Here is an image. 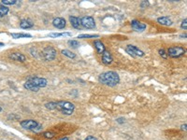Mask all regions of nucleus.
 <instances>
[{
	"label": "nucleus",
	"mask_w": 187,
	"mask_h": 140,
	"mask_svg": "<svg viewBox=\"0 0 187 140\" xmlns=\"http://www.w3.org/2000/svg\"><path fill=\"white\" fill-rule=\"evenodd\" d=\"M98 81L101 84L107 85L110 87H114L120 82V77L114 71H108L100 74L98 77Z\"/></svg>",
	"instance_id": "f257e3e1"
},
{
	"label": "nucleus",
	"mask_w": 187,
	"mask_h": 140,
	"mask_svg": "<svg viewBox=\"0 0 187 140\" xmlns=\"http://www.w3.org/2000/svg\"><path fill=\"white\" fill-rule=\"evenodd\" d=\"M56 109L64 115H71L75 110V106L68 101H59L56 102Z\"/></svg>",
	"instance_id": "f03ea898"
},
{
	"label": "nucleus",
	"mask_w": 187,
	"mask_h": 140,
	"mask_svg": "<svg viewBox=\"0 0 187 140\" xmlns=\"http://www.w3.org/2000/svg\"><path fill=\"white\" fill-rule=\"evenodd\" d=\"M184 53H185V49L183 48V47H181V46L170 47L167 51L168 56H170L172 58H179V57L184 55Z\"/></svg>",
	"instance_id": "7ed1b4c3"
},
{
	"label": "nucleus",
	"mask_w": 187,
	"mask_h": 140,
	"mask_svg": "<svg viewBox=\"0 0 187 140\" xmlns=\"http://www.w3.org/2000/svg\"><path fill=\"white\" fill-rule=\"evenodd\" d=\"M56 54H57L56 50L51 46L46 47L42 51V56L45 61H53L56 57Z\"/></svg>",
	"instance_id": "20e7f679"
},
{
	"label": "nucleus",
	"mask_w": 187,
	"mask_h": 140,
	"mask_svg": "<svg viewBox=\"0 0 187 140\" xmlns=\"http://www.w3.org/2000/svg\"><path fill=\"white\" fill-rule=\"evenodd\" d=\"M27 81H30L31 83H33L35 86H37V88H44L47 86L48 84V81H47L46 79H43V77H34L31 76L27 77Z\"/></svg>",
	"instance_id": "39448f33"
},
{
	"label": "nucleus",
	"mask_w": 187,
	"mask_h": 140,
	"mask_svg": "<svg viewBox=\"0 0 187 140\" xmlns=\"http://www.w3.org/2000/svg\"><path fill=\"white\" fill-rule=\"evenodd\" d=\"M126 51L132 57H142L145 54L141 50H139L138 47H136L134 45H127L126 48Z\"/></svg>",
	"instance_id": "423d86ee"
},
{
	"label": "nucleus",
	"mask_w": 187,
	"mask_h": 140,
	"mask_svg": "<svg viewBox=\"0 0 187 140\" xmlns=\"http://www.w3.org/2000/svg\"><path fill=\"white\" fill-rule=\"evenodd\" d=\"M81 25L87 29H94L96 27V22L92 16H83L81 19Z\"/></svg>",
	"instance_id": "0eeeda50"
},
{
	"label": "nucleus",
	"mask_w": 187,
	"mask_h": 140,
	"mask_svg": "<svg viewBox=\"0 0 187 140\" xmlns=\"http://www.w3.org/2000/svg\"><path fill=\"white\" fill-rule=\"evenodd\" d=\"M20 124L23 129L33 131L38 125V122L35 120H25V121H22Z\"/></svg>",
	"instance_id": "6e6552de"
},
{
	"label": "nucleus",
	"mask_w": 187,
	"mask_h": 140,
	"mask_svg": "<svg viewBox=\"0 0 187 140\" xmlns=\"http://www.w3.org/2000/svg\"><path fill=\"white\" fill-rule=\"evenodd\" d=\"M131 26L135 31H137V32H142V31H144L147 27L146 23L137 21V20H134L131 22Z\"/></svg>",
	"instance_id": "1a4fd4ad"
},
{
	"label": "nucleus",
	"mask_w": 187,
	"mask_h": 140,
	"mask_svg": "<svg viewBox=\"0 0 187 140\" xmlns=\"http://www.w3.org/2000/svg\"><path fill=\"white\" fill-rule=\"evenodd\" d=\"M52 25L57 29H64L67 25V22L64 18L57 17L52 20Z\"/></svg>",
	"instance_id": "9d476101"
},
{
	"label": "nucleus",
	"mask_w": 187,
	"mask_h": 140,
	"mask_svg": "<svg viewBox=\"0 0 187 140\" xmlns=\"http://www.w3.org/2000/svg\"><path fill=\"white\" fill-rule=\"evenodd\" d=\"M102 63L106 66H108V65H111L112 63V61H113V58H112V55L111 54L110 51H105L104 53L102 54Z\"/></svg>",
	"instance_id": "9b49d317"
},
{
	"label": "nucleus",
	"mask_w": 187,
	"mask_h": 140,
	"mask_svg": "<svg viewBox=\"0 0 187 140\" xmlns=\"http://www.w3.org/2000/svg\"><path fill=\"white\" fill-rule=\"evenodd\" d=\"M10 58L13 61H17V62H21V63H23L25 61V56L23 55L21 52H13L11 54H10Z\"/></svg>",
	"instance_id": "f8f14e48"
},
{
	"label": "nucleus",
	"mask_w": 187,
	"mask_h": 140,
	"mask_svg": "<svg viewBox=\"0 0 187 140\" xmlns=\"http://www.w3.org/2000/svg\"><path fill=\"white\" fill-rule=\"evenodd\" d=\"M34 26V22L30 19H22L20 22V27L22 29H29Z\"/></svg>",
	"instance_id": "ddd939ff"
},
{
	"label": "nucleus",
	"mask_w": 187,
	"mask_h": 140,
	"mask_svg": "<svg viewBox=\"0 0 187 140\" xmlns=\"http://www.w3.org/2000/svg\"><path fill=\"white\" fill-rule=\"evenodd\" d=\"M69 21H70V23H71V25L75 29H81L82 28L81 19H79L78 17H75V16H70L69 17Z\"/></svg>",
	"instance_id": "4468645a"
},
{
	"label": "nucleus",
	"mask_w": 187,
	"mask_h": 140,
	"mask_svg": "<svg viewBox=\"0 0 187 140\" xmlns=\"http://www.w3.org/2000/svg\"><path fill=\"white\" fill-rule=\"evenodd\" d=\"M94 46H95V48H96V50L98 54H103L104 51H106V48H105L104 44L101 42L100 40H96L95 42H94Z\"/></svg>",
	"instance_id": "2eb2a0df"
},
{
	"label": "nucleus",
	"mask_w": 187,
	"mask_h": 140,
	"mask_svg": "<svg viewBox=\"0 0 187 140\" xmlns=\"http://www.w3.org/2000/svg\"><path fill=\"white\" fill-rule=\"evenodd\" d=\"M157 22L162 25H166V26H170L172 25V21H171L170 18L167 17V16H163L157 19Z\"/></svg>",
	"instance_id": "dca6fc26"
},
{
	"label": "nucleus",
	"mask_w": 187,
	"mask_h": 140,
	"mask_svg": "<svg viewBox=\"0 0 187 140\" xmlns=\"http://www.w3.org/2000/svg\"><path fill=\"white\" fill-rule=\"evenodd\" d=\"M23 87H25L26 90L28 91H31V92H38L40 91V88H37V86H35V85L33 83H31L30 81H25V83L23 84Z\"/></svg>",
	"instance_id": "f3484780"
},
{
	"label": "nucleus",
	"mask_w": 187,
	"mask_h": 140,
	"mask_svg": "<svg viewBox=\"0 0 187 140\" xmlns=\"http://www.w3.org/2000/svg\"><path fill=\"white\" fill-rule=\"evenodd\" d=\"M10 11V9L7 7V6H4L0 3V17H4L6 15L9 13Z\"/></svg>",
	"instance_id": "a211bd4d"
},
{
	"label": "nucleus",
	"mask_w": 187,
	"mask_h": 140,
	"mask_svg": "<svg viewBox=\"0 0 187 140\" xmlns=\"http://www.w3.org/2000/svg\"><path fill=\"white\" fill-rule=\"evenodd\" d=\"M11 36L15 39H17V38H21V37H32L30 34H25V33H18V34H11Z\"/></svg>",
	"instance_id": "6ab92c4d"
},
{
	"label": "nucleus",
	"mask_w": 187,
	"mask_h": 140,
	"mask_svg": "<svg viewBox=\"0 0 187 140\" xmlns=\"http://www.w3.org/2000/svg\"><path fill=\"white\" fill-rule=\"evenodd\" d=\"M61 52H62V54H63V55H65V56H67V57H68V58L74 59V58L76 57V54L73 53V52H71V51H68V50H63Z\"/></svg>",
	"instance_id": "aec40b11"
},
{
	"label": "nucleus",
	"mask_w": 187,
	"mask_h": 140,
	"mask_svg": "<svg viewBox=\"0 0 187 140\" xmlns=\"http://www.w3.org/2000/svg\"><path fill=\"white\" fill-rule=\"evenodd\" d=\"M45 107L48 108L50 110H53V109H56V102H49L45 104Z\"/></svg>",
	"instance_id": "412c9836"
},
{
	"label": "nucleus",
	"mask_w": 187,
	"mask_h": 140,
	"mask_svg": "<svg viewBox=\"0 0 187 140\" xmlns=\"http://www.w3.org/2000/svg\"><path fill=\"white\" fill-rule=\"evenodd\" d=\"M99 37V35H89V34H82L78 36V38H94Z\"/></svg>",
	"instance_id": "4be33fe9"
},
{
	"label": "nucleus",
	"mask_w": 187,
	"mask_h": 140,
	"mask_svg": "<svg viewBox=\"0 0 187 140\" xmlns=\"http://www.w3.org/2000/svg\"><path fill=\"white\" fill-rule=\"evenodd\" d=\"M17 3V0H2L1 4L4 6H10V5H15Z\"/></svg>",
	"instance_id": "5701e85b"
},
{
	"label": "nucleus",
	"mask_w": 187,
	"mask_h": 140,
	"mask_svg": "<svg viewBox=\"0 0 187 140\" xmlns=\"http://www.w3.org/2000/svg\"><path fill=\"white\" fill-rule=\"evenodd\" d=\"M54 136H55V134H54L53 132H45V133H43V136L45 138H48V139L53 138Z\"/></svg>",
	"instance_id": "b1692460"
},
{
	"label": "nucleus",
	"mask_w": 187,
	"mask_h": 140,
	"mask_svg": "<svg viewBox=\"0 0 187 140\" xmlns=\"http://www.w3.org/2000/svg\"><path fill=\"white\" fill-rule=\"evenodd\" d=\"M68 44L71 46L72 48H78V47L80 46L79 41H77V40H68Z\"/></svg>",
	"instance_id": "393cba45"
},
{
	"label": "nucleus",
	"mask_w": 187,
	"mask_h": 140,
	"mask_svg": "<svg viewBox=\"0 0 187 140\" xmlns=\"http://www.w3.org/2000/svg\"><path fill=\"white\" fill-rule=\"evenodd\" d=\"M159 54H160V56H162L164 59H167L168 58V54H167V51L164 50V49H160L159 50Z\"/></svg>",
	"instance_id": "a878e982"
},
{
	"label": "nucleus",
	"mask_w": 187,
	"mask_h": 140,
	"mask_svg": "<svg viewBox=\"0 0 187 140\" xmlns=\"http://www.w3.org/2000/svg\"><path fill=\"white\" fill-rule=\"evenodd\" d=\"M62 36H63V33H51V34H49L50 37H59Z\"/></svg>",
	"instance_id": "bb28decb"
},
{
	"label": "nucleus",
	"mask_w": 187,
	"mask_h": 140,
	"mask_svg": "<svg viewBox=\"0 0 187 140\" xmlns=\"http://www.w3.org/2000/svg\"><path fill=\"white\" fill-rule=\"evenodd\" d=\"M186 22H187V19H184L183 22H182V25H181V27L184 30L187 29V25H186Z\"/></svg>",
	"instance_id": "cd10ccee"
},
{
	"label": "nucleus",
	"mask_w": 187,
	"mask_h": 140,
	"mask_svg": "<svg viewBox=\"0 0 187 140\" xmlns=\"http://www.w3.org/2000/svg\"><path fill=\"white\" fill-rule=\"evenodd\" d=\"M41 130H42V125H41V124L38 123V125L33 130V132H37H37H40V131H41Z\"/></svg>",
	"instance_id": "c85d7f7f"
},
{
	"label": "nucleus",
	"mask_w": 187,
	"mask_h": 140,
	"mask_svg": "<svg viewBox=\"0 0 187 140\" xmlns=\"http://www.w3.org/2000/svg\"><path fill=\"white\" fill-rule=\"evenodd\" d=\"M84 140H98V139L96 136H88Z\"/></svg>",
	"instance_id": "c756f323"
},
{
	"label": "nucleus",
	"mask_w": 187,
	"mask_h": 140,
	"mask_svg": "<svg viewBox=\"0 0 187 140\" xmlns=\"http://www.w3.org/2000/svg\"><path fill=\"white\" fill-rule=\"evenodd\" d=\"M147 6H149V2L148 1H142V3L140 4V7H147Z\"/></svg>",
	"instance_id": "7c9ffc66"
},
{
	"label": "nucleus",
	"mask_w": 187,
	"mask_h": 140,
	"mask_svg": "<svg viewBox=\"0 0 187 140\" xmlns=\"http://www.w3.org/2000/svg\"><path fill=\"white\" fill-rule=\"evenodd\" d=\"M116 121L118 122V123H120V124H122V123L124 122V119L123 118H118V119L116 120Z\"/></svg>",
	"instance_id": "2f4dec72"
},
{
	"label": "nucleus",
	"mask_w": 187,
	"mask_h": 140,
	"mask_svg": "<svg viewBox=\"0 0 187 140\" xmlns=\"http://www.w3.org/2000/svg\"><path fill=\"white\" fill-rule=\"evenodd\" d=\"M181 129H182V130H183V131H186V130H187V129H186V124H185V123H184V124H183V125L181 126Z\"/></svg>",
	"instance_id": "473e14b6"
},
{
	"label": "nucleus",
	"mask_w": 187,
	"mask_h": 140,
	"mask_svg": "<svg viewBox=\"0 0 187 140\" xmlns=\"http://www.w3.org/2000/svg\"><path fill=\"white\" fill-rule=\"evenodd\" d=\"M59 140H69V138L68 137H63V138H61V139H59Z\"/></svg>",
	"instance_id": "72a5a7b5"
},
{
	"label": "nucleus",
	"mask_w": 187,
	"mask_h": 140,
	"mask_svg": "<svg viewBox=\"0 0 187 140\" xmlns=\"http://www.w3.org/2000/svg\"><path fill=\"white\" fill-rule=\"evenodd\" d=\"M2 46H4V44H3V43H1V42H0V47H2Z\"/></svg>",
	"instance_id": "f704fd0d"
},
{
	"label": "nucleus",
	"mask_w": 187,
	"mask_h": 140,
	"mask_svg": "<svg viewBox=\"0 0 187 140\" xmlns=\"http://www.w3.org/2000/svg\"><path fill=\"white\" fill-rule=\"evenodd\" d=\"M2 111V107H1V106H0V112Z\"/></svg>",
	"instance_id": "c9c22d12"
}]
</instances>
